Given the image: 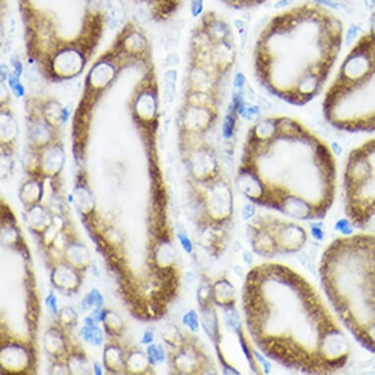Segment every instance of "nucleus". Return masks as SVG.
<instances>
[{
	"instance_id": "obj_1",
	"label": "nucleus",
	"mask_w": 375,
	"mask_h": 375,
	"mask_svg": "<svg viewBox=\"0 0 375 375\" xmlns=\"http://www.w3.org/2000/svg\"><path fill=\"white\" fill-rule=\"evenodd\" d=\"M242 312L258 348L283 366L333 374L350 356L348 339L314 286L276 262L252 268L242 287Z\"/></svg>"
},
{
	"instance_id": "obj_2",
	"label": "nucleus",
	"mask_w": 375,
	"mask_h": 375,
	"mask_svg": "<svg viewBox=\"0 0 375 375\" xmlns=\"http://www.w3.org/2000/svg\"><path fill=\"white\" fill-rule=\"evenodd\" d=\"M336 179L330 146L298 119L269 116L248 128L237 185L250 202L295 220H320L333 206Z\"/></svg>"
},
{
	"instance_id": "obj_3",
	"label": "nucleus",
	"mask_w": 375,
	"mask_h": 375,
	"mask_svg": "<svg viewBox=\"0 0 375 375\" xmlns=\"http://www.w3.org/2000/svg\"><path fill=\"white\" fill-rule=\"evenodd\" d=\"M343 44V24L325 6L294 7L260 32L254 50L256 79L279 100L304 106L324 88Z\"/></svg>"
},
{
	"instance_id": "obj_4",
	"label": "nucleus",
	"mask_w": 375,
	"mask_h": 375,
	"mask_svg": "<svg viewBox=\"0 0 375 375\" xmlns=\"http://www.w3.org/2000/svg\"><path fill=\"white\" fill-rule=\"evenodd\" d=\"M322 287L335 312L356 339L375 350V238L340 237L324 250Z\"/></svg>"
},
{
	"instance_id": "obj_5",
	"label": "nucleus",
	"mask_w": 375,
	"mask_h": 375,
	"mask_svg": "<svg viewBox=\"0 0 375 375\" xmlns=\"http://www.w3.org/2000/svg\"><path fill=\"white\" fill-rule=\"evenodd\" d=\"M246 234L252 250L258 256L271 258L294 254L306 242L308 232L294 220L260 212L250 217Z\"/></svg>"
},
{
	"instance_id": "obj_6",
	"label": "nucleus",
	"mask_w": 375,
	"mask_h": 375,
	"mask_svg": "<svg viewBox=\"0 0 375 375\" xmlns=\"http://www.w3.org/2000/svg\"><path fill=\"white\" fill-rule=\"evenodd\" d=\"M175 82H176V72L170 71L165 74L164 79V92H165V100L168 102L173 100V96L175 94Z\"/></svg>"
},
{
	"instance_id": "obj_7",
	"label": "nucleus",
	"mask_w": 375,
	"mask_h": 375,
	"mask_svg": "<svg viewBox=\"0 0 375 375\" xmlns=\"http://www.w3.org/2000/svg\"><path fill=\"white\" fill-rule=\"evenodd\" d=\"M360 27L356 24H352L348 27V30L346 32V38H345V46L347 48H350V46L356 40V38H358L360 34Z\"/></svg>"
},
{
	"instance_id": "obj_8",
	"label": "nucleus",
	"mask_w": 375,
	"mask_h": 375,
	"mask_svg": "<svg viewBox=\"0 0 375 375\" xmlns=\"http://www.w3.org/2000/svg\"><path fill=\"white\" fill-rule=\"evenodd\" d=\"M202 7H204V0H192V13L194 17H196L202 13Z\"/></svg>"
},
{
	"instance_id": "obj_9",
	"label": "nucleus",
	"mask_w": 375,
	"mask_h": 375,
	"mask_svg": "<svg viewBox=\"0 0 375 375\" xmlns=\"http://www.w3.org/2000/svg\"><path fill=\"white\" fill-rule=\"evenodd\" d=\"M316 3L320 4L322 6L332 8V9H339L341 6L339 3L333 1V0H314Z\"/></svg>"
},
{
	"instance_id": "obj_10",
	"label": "nucleus",
	"mask_w": 375,
	"mask_h": 375,
	"mask_svg": "<svg viewBox=\"0 0 375 375\" xmlns=\"http://www.w3.org/2000/svg\"><path fill=\"white\" fill-rule=\"evenodd\" d=\"M11 86H12V88L13 90L18 94V96H22L23 94V88H22V86L20 84V82L17 80H11Z\"/></svg>"
},
{
	"instance_id": "obj_11",
	"label": "nucleus",
	"mask_w": 375,
	"mask_h": 375,
	"mask_svg": "<svg viewBox=\"0 0 375 375\" xmlns=\"http://www.w3.org/2000/svg\"><path fill=\"white\" fill-rule=\"evenodd\" d=\"M294 0H278L275 4V7L276 8H283V7H287L289 4H291Z\"/></svg>"
},
{
	"instance_id": "obj_12",
	"label": "nucleus",
	"mask_w": 375,
	"mask_h": 375,
	"mask_svg": "<svg viewBox=\"0 0 375 375\" xmlns=\"http://www.w3.org/2000/svg\"><path fill=\"white\" fill-rule=\"evenodd\" d=\"M364 5L368 10H375V0H364Z\"/></svg>"
}]
</instances>
